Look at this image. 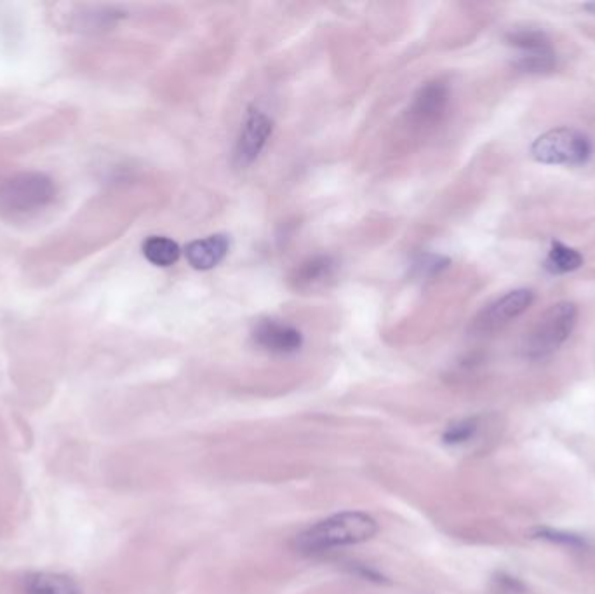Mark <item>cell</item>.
<instances>
[{
	"label": "cell",
	"mask_w": 595,
	"mask_h": 594,
	"mask_svg": "<svg viewBox=\"0 0 595 594\" xmlns=\"http://www.w3.org/2000/svg\"><path fill=\"white\" fill-rule=\"evenodd\" d=\"M375 518L361 511L333 514L296 535L295 547L303 554H321L338 547L357 546L375 537Z\"/></svg>",
	"instance_id": "obj_1"
},
{
	"label": "cell",
	"mask_w": 595,
	"mask_h": 594,
	"mask_svg": "<svg viewBox=\"0 0 595 594\" xmlns=\"http://www.w3.org/2000/svg\"><path fill=\"white\" fill-rule=\"evenodd\" d=\"M576 319L578 309L573 302H559L549 307L522 340V356L531 361H540L552 356L571 337Z\"/></svg>",
	"instance_id": "obj_2"
},
{
	"label": "cell",
	"mask_w": 595,
	"mask_h": 594,
	"mask_svg": "<svg viewBox=\"0 0 595 594\" xmlns=\"http://www.w3.org/2000/svg\"><path fill=\"white\" fill-rule=\"evenodd\" d=\"M54 199V185L41 173H23L0 187V213L23 216L42 210Z\"/></svg>",
	"instance_id": "obj_3"
},
{
	"label": "cell",
	"mask_w": 595,
	"mask_h": 594,
	"mask_svg": "<svg viewBox=\"0 0 595 594\" xmlns=\"http://www.w3.org/2000/svg\"><path fill=\"white\" fill-rule=\"evenodd\" d=\"M531 156L542 164L552 166H582L592 156V143L578 129H552L536 138Z\"/></svg>",
	"instance_id": "obj_4"
},
{
	"label": "cell",
	"mask_w": 595,
	"mask_h": 594,
	"mask_svg": "<svg viewBox=\"0 0 595 594\" xmlns=\"http://www.w3.org/2000/svg\"><path fill=\"white\" fill-rule=\"evenodd\" d=\"M533 304V293L529 290H515L507 293L505 297L498 298L496 302L486 307L475 318L474 328L477 333H495L502 330L514 319L522 316Z\"/></svg>",
	"instance_id": "obj_5"
},
{
	"label": "cell",
	"mask_w": 595,
	"mask_h": 594,
	"mask_svg": "<svg viewBox=\"0 0 595 594\" xmlns=\"http://www.w3.org/2000/svg\"><path fill=\"white\" fill-rule=\"evenodd\" d=\"M272 135V121L261 110H251L248 119L242 126L241 135L235 147V164L239 168H246L258 159L261 150L267 145Z\"/></svg>",
	"instance_id": "obj_6"
},
{
	"label": "cell",
	"mask_w": 595,
	"mask_h": 594,
	"mask_svg": "<svg viewBox=\"0 0 595 594\" xmlns=\"http://www.w3.org/2000/svg\"><path fill=\"white\" fill-rule=\"evenodd\" d=\"M253 338L261 349H265L270 354H277V356L295 354L300 351V347L303 345L300 331L289 324L274 321V319L261 321L256 326Z\"/></svg>",
	"instance_id": "obj_7"
},
{
	"label": "cell",
	"mask_w": 595,
	"mask_h": 594,
	"mask_svg": "<svg viewBox=\"0 0 595 594\" xmlns=\"http://www.w3.org/2000/svg\"><path fill=\"white\" fill-rule=\"evenodd\" d=\"M448 103V86L441 81L428 82L415 96L409 114L418 126H434L435 122L441 121Z\"/></svg>",
	"instance_id": "obj_8"
},
{
	"label": "cell",
	"mask_w": 595,
	"mask_h": 594,
	"mask_svg": "<svg viewBox=\"0 0 595 594\" xmlns=\"http://www.w3.org/2000/svg\"><path fill=\"white\" fill-rule=\"evenodd\" d=\"M335 272V260L319 255V257L308 258L305 262H301L291 276V283L296 290H319V288H324L329 281H333Z\"/></svg>",
	"instance_id": "obj_9"
},
{
	"label": "cell",
	"mask_w": 595,
	"mask_h": 594,
	"mask_svg": "<svg viewBox=\"0 0 595 594\" xmlns=\"http://www.w3.org/2000/svg\"><path fill=\"white\" fill-rule=\"evenodd\" d=\"M512 44L521 48L522 67L528 70H547L554 63V54L550 51L549 42L540 32H517L512 35Z\"/></svg>",
	"instance_id": "obj_10"
},
{
	"label": "cell",
	"mask_w": 595,
	"mask_h": 594,
	"mask_svg": "<svg viewBox=\"0 0 595 594\" xmlns=\"http://www.w3.org/2000/svg\"><path fill=\"white\" fill-rule=\"evenodd\" d=\"M23 594H82V589L70 575L34 572L23 579Z\"/></svg>",
	"instance_id": "obj_11"
},
{
	"label": "cell",
	"mask_w": 595,
	"mask_h": 594,
	"mask_svg": "<svg viewBox=\"0 0 595 594\" xmlns=\"http://www.w3.org/2000/svg\"><path fill=\"white\" fill-rule=\"evenodd\" d=\"M228 239L225 236H209L187 246L188 264L197 270H209L227 257Z\"/></svg>",
	"instance_id": "obj_12"
},
{
	"label": "cell",
	"mask_w": 595,
	"mask_h": 594,
	"mask_svg": "<svg viewBox=\"0 0 595 594\" xmlns=\"http://www.w3.org/2000/svg\"><path fill=\"white\" fill-rule=\"evenodd\" d=\"M143 255L157 267H171L180 258V246L168 237H148L143 244Z\"/></svg>",
	"instance_id": "obj_13"
},
{
	"label": "cell",
	"mask_w": 595,
	"mask_h": 594,
	"mask_svg": "<svg viewBox=\"0 0 595 594\" xmlns=\"http://www.w3.org/2000/svg\"><path fill=\"white\" fill-rule=\"evenodd\" d=\"M582 264L583 257L578 251L569 248L566 244L554 243L549 258L545 262V267L552 274H568V272L580 269Z\"/></svg>",
	"instance_id": "obj_14"
},
{
	"label": "cell",
	"mask_w": 595,
	"mask_h": 594,
	"mask_svg": "<svg viewBox=\"0 0 595 594\" xmlns=\"http://www.w3.org/2000/svg\"><path fill=\"white\" fill-rule=\"evenodd\" d=\"M533 539L547 540V542H552L557 546L571 547V549H585L587 547V540L582 539L580 535L554 530V528H536Z\"/></svg>",
	"instance_id": "obj_15"
},
{
	"label": "cell",
	"mask_w": 595,
	"mask_h": 594,
	"mask_svg": "<svg viewBox=\"0 0 595 594\" xmlns=\"http://www.w3.org/2000/svg\"><path fill=\"white\" fill-rule=\"evenodd\" d=\"M477 431H479L477 419L460 420V422H455L446 429L442 439L448 445H463V443H468L470 439L474 438Z\"/></svg>",
	"instance_id": "obj_16"
},
{
	"label": "cell",
	"mask_w": 595,
	"mask_h": 594,
	"mask_svg": "<svg viewBox=\"0 0 595 594\" xmlns=\"http://www.w3.org/2000/svg\"><path fill=\"white\" fill-rule=\"evenodd\" d=\"M448 265V260L441 257H425L416 264V269L420 270L422 274H435L439 270L444 269Z\"/></svg>",
	"instance_id": "obj_17"
},
{
	"label": "cell",
	"mask_w": 595,
	"mask_h": 594,
	"mask_svg": "<svg viewBox=\"0 0 595 594\" xmlns=\"http://www.w3.org/2000/svg\"><path fill=\"white\" fill-rule=\"evenodd\" d=\"M587 7V9H590V11H594L595 13V4H589V6H585Z\"/></svg>",
	"instance_id": "obj_18"
}]
</instances>
